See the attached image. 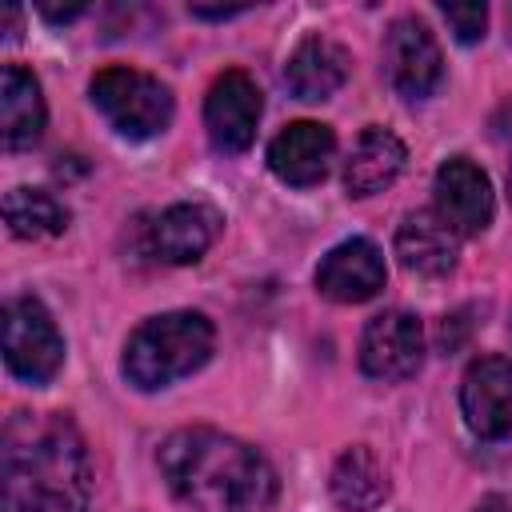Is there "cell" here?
I'll list each match as a JSON object with an SVG mask.
<instances>
[{
	"label": "cell",
	"instance_id": "obj_9",
	"mask_svg": "<svg viewBox=\"0 0 512 512\" xmlns=\"http://www.w3.org/2000/svg\"><path fill=\"white\" fill-rule=\"evenodd\" d=\"M384 56H388V76H392L400 96L424 100L436 92V84L444 76V56H440L436 36L416 16H404L388 28Z\"/></svg>",
	"mask_w": 512,
	"mask_h": 512
},
{
	"label": "cell",
	"instance_id": "obj_15",
	"mask_svg": "<svg viewBox=\"0 0 512 512\" xmlns=\"http://www.w3.org/2000/svg\"><path fill=\"white\" fill-rule=\"evenodd\" d=\"M44 132V96L28 68L4 64L0 72V140L8 152L32 148Z\"/></svg>",
	"mask_w": 512,
	"mask_h": 512
},
{
	"label": "cell",
	"instance_id": "obj_20",
	"mask_svg": "<svg viewBox=\"0 0 512 512\" xmlns=\"http://www.w3.org/2000/svg\"><path fill=\"white\" fill-rule=\"evenodd\" d=\"M440 12L452 24L460 44H476L484 36V24H488V8L484 4H440Z\"/></svg>",
	"mask_w": 512,
	"mask_h": 512
},
{
	"label": "cell",
	"instance_id": "obj_1",
	"mask_svg": "<svg viewBox=\"0 0 512 512\" xmlns=\"http://www.w3.org/2000/svg\"><path fill=\"white\" fill-rule=\"evenodd\" d=\"M4 512H88V452L60 412H16L4 428Z\"/></svg>",
	"mask_w": 512,
	"mask_h": 512
},
{
	"label": "cell",
	"instance_id": "obj_17",
	"mask_svg": "<svg viewBox=\"0 0 512 512\" xmlns=\"http://www.w3.org/2000/svg\"><path fill=\"white\" fill-rule=\"evenodd\" d=\"M404 160H408V152H404L400 136H392L388 128H364L344 164V188L352 196H376L400 176Z\"/></svg>",
	"mask_w": 512,
	"mask_h": 512
},
{
	"label": "cell",
	"instance_id": "obj_8",
	"mask_svg": "<svg viewBox=\"0 0 512 512\" xmlns=\"http://www.w3.org/2000/svg\"><path fill=\"white\" fill-rule=\"evenodd\" d=\"M424 360L420 320L408 312H380L364 324L360 336V368L372 380H404Z\"/></svg>",
	"mask_w": 512,
	"mask_h": 512
},
{
	"label": "cell",
	"instance_id": "obj_10",
	"mask_svg": "<svg viewBox=\"0 0 512 512\" xmlns=\"http://www.w3.org/2000/svg\"><path fill=\"white\" fill-rule=\"evenodd\" d=\"M436 216L456 232V236H476L492 224V184L488 176L464 160L452 156L436 168Z\"/></svg>",
	"mask_w": 512,
	"mask_h": 512
},
{
	"label": "cell",
	"instance_id": "obj_13",
	"mask_svg": "<svg viewBox=\"0 0 512 512\" xmlns=\"http://www.w3.org/2000/svg\"><path fill=\"white\" fill-rule=\"evenodd\" d=\"M220 224L224 220L212 204H196V200L192 204H172L156 216V224L148 232V248L164 264H192L212 248Z\"/></svg>",
	"mask_w": 512,
	"mask_h": 512
},
{
	"label": "cell",
	"instance_id": "obj_12",
	"mask_svg": "<svg viewBox=\"0 0 512 512\" xmlns=\"http://www.w3.org/2000/svg\"><path fill=\"white\" fill-rule=\"evenodd\" d=\"M332 156H336V136L328 124L316 120H296L284 132H276V140L268 144V168L296 188L320 184L332 168Z\"/></svg>",
	"mask_w": 512,
	"mask_h": 512
},
{
	"label": "cell",
	"instance_id": "obj_2",
	"mask_svg": "<svg viewBox=\"0 0 512 512\" xmlns=\"http://www.w3.org/2000/svg\"><path fill=\"white\" fill-rule=\"evenodd\" d=\"M160 472L192 512H272L276 472L244 440L216 428H180L160 448Z\"/></svg>",
	"mask_w": 512,
	"mask_h": 512
},
{
	"label": "cell",
	"instance_id": "obj_3",
	"mask_svg": "<svg viewBox=\"0 0 512 512\" xmlns=\"http://www.w3.org/2000/svg\"><path fill=\"white\" fill-rule=\"evenodd\" d=\"M212 344H216L212 320L200 312L152 316L124 344V376L144 392L164 388V384L196 372L212 356Z\"/></svg>",
	"mask_w": 512,
	"mask_h": 512
},
{
	"label": "cell",
	"instance_id": "obj_18",
	"mask_svg": "<svg viewBox=\"0 0 512 512\" xmlns=\"http://www.w3.org/2000/svg\"><path fill=\"white\" fill-rule=\"evenodd\" d=\"M328 488H332V500L340 508H348V512H372L388 496V476H384V468H380V460H376L372 448L352 444L348 452H340Z\"/></svg>",
	"mask_w": 512,
	"mask_h": 512
},
{
	"label": "cell",
	"instance_id": "obj_16",
	"mask_svg": "<svg viewBox=\"0 0 512 512\" xmlns=\"http://www.w3.org/2000/svg\"><path fill=\"white\" fill-rule=\"evenodd\" d=\"M284 80L300 100H328L348 80V52L328 36H308L288 56Z\"/></svg>",
	"mask_w": 512,
	"mask_h": 512
},
{
	"label": "cell",
	"instance_id": "obj_5",
	"mask_svg": "<svg viewBox=\"0 0 512 512\" xmlns=\"http://www.w3.org/2000/svg\"><path fill=\"white\" fill-rule=\"evenodd\" d=\"M4 360L20 380L44 384L64 364V340L52 312L36 296H16L4 308Z\"/></svg>",
	"mask_w": 512,
	"mask_h": 512
},
{
	"label": "cell",
	"instance_id": "obj_7",
	"mask_svg": "<svg viewBox=\"0 0 512 512\" xmlns=\"http://www.w3.org/2000/svg\"><path fill=\"white\" fill-rule=\"evenodd\" d=\"M460 408L476 436L500 440L512 432V360L480 356L460 380Z\"/></svg>",
	"mask_w": 512,
	"mask_h": 512
},
{
	"label": "cell",
	"instance_id": "obj_11",
	"mask_svg": "<svg viewBox=\"0 0 512 512\" xmlns=\"http://www.w3.org/2000/svg\"><path fill=\"white\" fill-rule=\"evenodd\" d=\"M388 280V268H384V256L372 240L364 236H352L344 244H336L320 268H316V288L336 300V304H360V300H372Z\"/></svg>",
	"mask_w": 512,
	"mask_h": 512
},
{
	"label": "cell",
	"instance_id": "obj_4",
	"mask_svg": "<svg viewBox=\"0 0 512 512\" xmlns=\"http://www.w3.org/2000/svg\"><path fill=\"white\" fill-rule=\"evenodd\" d=\"M92 104L128 140H148L172 120V92L140 68H100L92 76Z\"/></svg>",
	"mask_w": 512,
	"mask_h": 512
},
{
	"label": "cell",
	"instance_id": "obj_23",
	"mask_svg": "<svg viewBox=\"0 0 512 512\" xmlns=\"http://www.w3.org/2000/svg\"><path fill=\"white\" fill-rule=\"evenodd\" d=\"M508 188H512V172H508Z\"/></svg>",
	"mask_w": 512,
	"mask_h": 512
},
{
	"label": "cell",
	"instance_id": "obj_19",
	"mask_svg": "<svg viewBox=\"0 0 512 512\" xmlns=\"http://www.w3.org/2000/svg\"><path fill=\"white\" fill-rule=\"evenodd\" d=\"M4 220L20 240H48L68 228V208L44 188H12L4 196Z\"/></svg>",
	"mask_w": 512,
	"mask_h": 512
},
{
	"label": "cell",
	"instance_id": "obj_21",
	"mask_svg": "<svg viewBox=\"0 0 512 512\" xmlns=\"http://www.w3.org/2000/svg\"><path fill=\"white\" fill-rule=\"evenodd\" d=\"M476 512H512V500H504V496H484V500L476 504Z\"/></svg>",
	"mask_w": 512,
	"mask_h": 512
},
{
	"label": "cell",
	"instance_id": "obj_22",
	"mask_svg": "<svg viewBox=\"0 0 512 512\" xmlns=\"http://www.w3.org/2000/svg\"><path fill=\"white\" fill-rule=\"evenodd\" d=\"M196 16H212V20H228V16H240L244 8H192Z\"/></svg>",
	"mask_w": 512,
	"mask_h": 512
},
{
	"label": "cell",
	"instance_id": "obj_6",
	"mask_svg": "<svg viewBox=\"0 0 512 512\" xmlns=\"http://www.w3.org/2000/svg\"><path fill=\"white\" fill-rule=\"evenodd\" d=\"M260 108H264V100H260V88L248 72H240V68L220 72L208 88V100H204L208 140L220 152H244L256 136Z\"/></svg>",
	"mask_w": 512,
	"mask_h": 512
},
{
	"label": "cell",
	"instance_id": "obj_14",
	"mask_svg": "<svg viewBox=\"0 0 512 512\" xmlns=\"http://www.w3.org/2000/svg\"><path fill=\"white\" fill-rule=\"evenodd\" d=\"M456 232L436 212H412L396 228V256L416 276H448L456 268Z\"/></svg>",
	"mask_w": 512,
	"mask_h": 512
}]
</instances>
